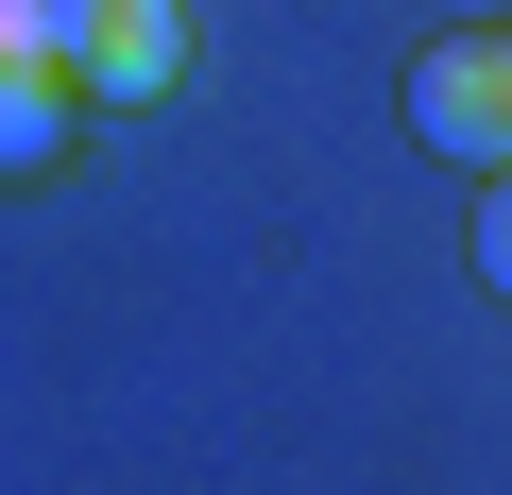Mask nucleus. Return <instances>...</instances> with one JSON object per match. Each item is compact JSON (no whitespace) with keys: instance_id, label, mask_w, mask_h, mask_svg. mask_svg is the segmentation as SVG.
I'll return each mask as SVG.
<instances>
[{"instance_id":"nucleus-1","label":"nucleus","mask_w":512,"mask_h":495,"mask_svg":"<svg viewBox=\"0 0 512 495\" xmlns=\"http://www.w3.org/2000/svg\"><path fill=\"white\" fill-rule=\"evenodd\" d=\"M410 137L461 171H512V35H427L410 52Z\"/></svg>"},{"instance_id":"nucleus-2","label":"nucleus","mask_w":512,"mask_h":495,"mask_svg":"<svg viewBox=\"0 0 512 495\" xmlns=\"http://www.w3.org/2000/svg\"><path fill=\"white\" fill-rule=\"evenodd\" d=\"M69 86L86 103H171L188 86V0H86L69 18Z\"/></svg>"},{"instance_id":"nucleus-3","label":"nucleus","mask_w":512,"mask_h":495,"mask_svg":"<svg viewBox=\"0 0 512 495\" xmlns=\"http://www.w3.org/2000/svg\"><path fill=\"white\" fill-rule=\"evenodd\" d=\"M69 103H86L69 69H35V52H0V171H52V154H69Z\"/></svg>"},{"instance_id":"nucleus-4","label":"nucleus","mask_w":512,"mask_h":495,"mask_svg":"<svg viewBox=\"0 0 512 495\" xmlns=\"http://www.w3.org/2000/svg\"><path fill=\"white\" fill-rule=\"evenodd\" d=\"M478 274H495V291H512V171H495V188H478Z\"/></svg>"}]
</instances>
